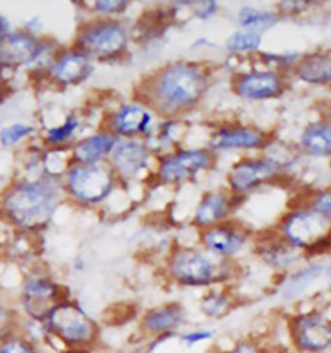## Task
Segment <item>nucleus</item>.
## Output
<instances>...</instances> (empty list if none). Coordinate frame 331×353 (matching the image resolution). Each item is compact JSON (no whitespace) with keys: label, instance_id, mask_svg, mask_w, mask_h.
<instances>
[{"label":"nucleus","instance_id":"obj_1","mask_svg":"<svg viewBox=\"0 0 331 353\" xmlns=\"http://www.w3.org/2000/svg\"><path fill=\"white\" fill-rule=\"evenodd\" d=\"M207 77L196 63H174L163 69L152 85V101L155 108L174 114L196 105L205 94Z\"/></svg>","mask_w":331,"mask_h":353},{"label":"nucleus","instance_id":"obj_2","mask_svg":"<svg viewBox=\"0 0 331 353\" xmlns=\"http://www.w3.org/2000/svg\"><path fill=\"white\" fill-rule=\"evenodd\" d=\"M52 342L61 350L93 351L101 338L100 323L74 299L59 303L43 322Z\"/></svg>","mask_w":331,"mask_h":353},{"label":"nucleus","instance_id":"obj_3","mask_svg":"<svg viewBox=\"0 0 331 353\" xmlns=\"http://www.w3.org/2000/svg\"><path fill=\"white\" fill-rule=\"evenodd\" d=\"M59 203V190L51 183H26L13 188L3 208L13 223L22 228H41L51 220Z\"/></svg>","mask_w":331,"mask_h":353},{"label":"nucleus","instance_id":"obj_4","mask_svg":"<svg viewBox=\"0 0 331 353\" xmlns=\"http://www.w3.org/2000/svg\"><path fill=\"white\" fill-rule=\"evenodd\" d=\"M232 267L225 260H217L198 250L176 251L168 261V276L172 282L188 289H211L225 283Z\"/></svg>","mask_w":331,"mask_h":353},{"label":"nucleus","instance_id":"obj_5","mask_svg":"<svg viewBox=\"0 0 331 353\" xmlns=\"http://www.w3.org/2000/svg\"><path fill=\"white\" fill-rule=\"evenodd\" d=\"M288 335L297 353H331V312L313 307L291 313Z\"/></svg>","mask_w":331,"mask_h":353},{"label":"nucleus","instance_id":"obj_6","mask_svg":"<svg viewBox=\"0 0 331 353\" xmlns=\"http://www.w3.org/2000/svg\"><path fill=\"white\" fill-rule=\"evenodd\" d=\"M285 239L295 249L310 255H320L331 250L330 220L314 211L294 212L283 223Z\"/></svg>","mask_w":331,"mask_h":353},{"label":"nucleus","instance_id":"obj_7","mask_svg":"<svg viewBox=\"0 0 331 353\" xmlns=\"http://www.w3.org/2000/svg\"><path fill=\"white\" fill-rule=\"evenodd\" d=\"M68 298L63 288L54 281L43 276H31L21 291L19 311L22 319L43 323L50 312Z\"/></svg>","mask_w":331,"mask_h":353},{"label":"nucleus","instance_id":"obj_8","mask_svg":"<svg viewBox=\"0 0 331 353\" xmlns=\"http://www.w3.org/2000/svg\"><path fill=\"white\" fill-rule=\"evenodd\" d=\"M189 313L181 303L171 301L145 311L139 321V332L149 339H176L186 329Z\"/></svg>","mask_w":331,"mask_h":353},{"label":"nucleus","instance_id":"obj_9","mask_svg":"<svg viewBox=\"0 0 331 353\" xmlns=\"http://www.w3.org/2000/svg\"><path fill=\"white\" fill-rule=\"evenodd\" d=\"M69 189L72 196L83 202H99L113 188V176L109 170L96 165L74 167L69 174Z\"/></svg>","mask_w":331,"mask_h":353},{"label":"nucleus","instance_id":"obj_10","mask_svg":"<svg viewBox=\"0 0 331 353\" xmlns=\"http://www.w3.org/2000/svg\"><path fill=\"white\" fill-rule=\"evenodd\" d=\"M83 51L99 57L114 56L122 52L127 43L123 28L114 22H103L86 29L81 35Z\"/></svg>","mask_w":331,"mask_h":353},{"label":"nucleus","instance_id":"obj_11","mask_svg":"<svg viewBox=\"0 0 331 353\" xmlns=\"http://www.w3.org/2000/svg\"><path fill=\"white\" fill-rule=\"evenodd\" d=\"M211 157L206 150H186L168 157L159 170L161 179L166 183H180L194 176L202 168L208 166Z\"/></svg>","mask_w":331,"mask_h":353},{"label":"nucleus","instance_id":"obj_12","mask_svg":"<svg viewBox=\"0 0 331 353\" xmlns=\"http://www.w3.org/2000/svg\"><path fill=\"white\" fill-rule=\"evenodd\" d=\"M325 267L312 264L285 274L277 285V296L283 303H295L301 299L307 291L323 276Z\"/></svg>","mask_w":331,"mask_h":353},{"label":"nucleus","instance_id":"obj_13","mask_svg":"<svg viewBox=\"0 0 331 353\" xmlns=\"http://www.w3.org/2000/svg\"><path fill=\"white\" fill-rule=\"evenodd\" d=\"M279 170L281 165L274 159H246L232 170L229 181L233 189L243 192L258 185Z\"/></svg>","mask_w":331,"mask_h":353},{"label":"nucleus","instance_id":"obj_14","mask_svg":"<svg viewBox=\"0 0 331 353\" xmlns=\"http://www.w3.org/2000/svg\"><path fill=\"white\" fill-rule=\"evenodd\" d=\"M41 53V46L26 34H10L0 41V63L20 66L34 61Z\"/></svg>","mask_w":331,"mask_h":353},{"label":"nucleus","instance_id":"obj_15","mask_svg":"<svg viewBox=\"0 0 331 353\" xmlns=\"http://www.w3.org/2000/svg\"><path fill=\"white\" fill-rule=\"evenodd\" d=\"M283 83L277 74L260 72L245 75L238 83V94L248 100H264L279 96Z\"/></svg>","mask_w":331,"mask_h":353},{"label":"nucleus","instance_id":"obj_16","mask_svg":"<svg viewBox=\"0 0 331 353\" xmlns=\"http://www.w3.org/2000/svg\"><path fill=\"white\" fill-rule=\"evenodd\" d=\"M238 299L225 288H211L198 301V311L210 321H221L236 311Z\"/></svg>","mask_w":331,"mask_h":353},{"label":"nucleus","instance_id":"obj_17","mask_svg":"<svg viewBox=\"0 0 331 353\" xmlns=\"http://www.w3.org/2000/svg\"><path fill=\"white\" fill-rule=\"evenodd\" d=\"M112 159L121 174L131 176L148 165L149 153L144 146L136 141H122L114 145Z\"/></svg>","mask_w":331,"mask_h":353},{"label":"nucleus","instance_id":"obj_18","mask_svg":"<svg viewBox=\"0 0 331 353\" xmlns=\"http://www.w3.org/2000/svg\"><path fill=\"white\" fill-rule=\"evenodd\" d=\"M258 251L260 258L268 267L281 272H288L294 267L300 256L298 249L291 246L286 239L264 242L259 246Z\"/></svg>","mask_w":331,"mask_h":353},{"label":"nucleus","instance_id":"obj_19","mask_svg":"<svg viewBox=\"0 0 331 353\" xmlns=\"http://www.w3.org/2000/svg\"><path fill=\"white\" fill-rule=\"evenodd\" d=\"M206 249L221 259L234 255L245 245V239L233 229L212 228L203 234Z\"/></svg>","mask_w":331,"mask_h":353},{"label":"nucleus","instance_id":"obj_20","mask_svg":"<svg viewBox=\"0 0 331 353\" xmlns=\"http://www.w3.org/2000/svg\"><path fill=\"white\" fill-rule=\"evenodd\" d=\"M265 137L257 130L230 128L221 130L211 140L215 149H252L264 144Z\"/></svg>","mask_w":331,"mask_h":353},{"label":"nucleus","instance_id":"obj_21","mask_svg":"<svg viewBox=\"0 0 331 353\" xmlns=\"http://www.w3.org/2000/svg\"><path fill=\"white\" fill-rule=\"evenodd\" d=\"M150 114L141 106L126 105L114 118V130L124 136L143 134L150 125Z\"/></svg>","mask_w":331,"mask_h":353},{"label":"nucleus","instance_id":"obj_22","mask_svg":"<svg viewBox=\"0 0 331 353\" xmlns=\"http://www.w3.org/2000/svg\"><path fill=\"white\" fill-rule=\"evenodd\" d=\"M91 73V63L83 53L65 54L54 68L56 78L65 84L78 83Z\"/></svg>","mask_w":331,"mask_h":353},{"label":"nucleus","instance_id":"obj_23","mask_svg":"<svg viewBox=\"0 0 331 353\" xmlns=\"http://www.w3.org/2000/svg\"><path fill=\"white\" fill-rule=\"evenodd\" d=\"M115 145L114 137L109 135H96L83 140L75 148L74 156L83 165H94L99 159L110 153Z\"/></svg>","mask_w":331,"mask_h":353},{"label":"nucleus","instance_id":"obj_24","mask_svg":"<svg viewBox=\"0 0 331 353\" xmlns=\"http://www.w3.org/2000/svg\"><path fill=\"white\" fill-rule=\"evenodd\" d=\"M301 145L313 156H331V123H316L305 128Z\"/></svg>","mask_w":331,"mask_h":353},{"label":"nucleus","instance_id":"obj_25","mask_svg":"<svg viewBox=\"0 0 331 353\" xmlns=\"http://www.w3.org/2000/svg\"><path fill=\"white\" fill-rule=\"evenodd\" d=\"M227 198L221 194H208L197 208L196 223L201 227L211 225L227 214Z\"/></svg>","mask_w":331,"mask_h":353},{"label":"nucleus","instance_id":"obj_26","mask_svg":"<svg viewBox=\"0 0 331 353\" xmlns=\"http://www.w3.org/2000/svg\"><path fill=\"white\" fill-rule=\"evenodd\" d=\"M217 329L211 326L186 327L176 336L175 342L186 351L196 350L199 345L214 342L217 339Z\"/></svg>","mask_w":331,"mask_h":353},{"label":"nucleus","instance_id":"obj_27","mask_svg":"<svg viewBox=\"0 0 331 353\" xmlns=\"http://www.w3.org/2000/svg\"><path fill=\"white\" fill-rule=\"evenodd\" d=\"M237 20L242 28L248 29L250 32H258V30H267L269 28L274 26L279 21V17L272 12L243 8L238 13Z\"/></svg>","mask_w":331,"mask_h":353},{"label":"nucleus","instance_id":"obj_28","mask_svg":"<svg viewBox=\"0 0 331 353\" xmlns=\"http://www.w3.org/2000/svg\"><path fill=\"white\" fill-rule=\"evenodd\" d=\"M22 316L20 311L10 304L0 301V342L20 332Z\"/></svg>","mask_w":331,"mask_h":353},{"label":"nucleus","instance_id":"obj_29","mask_svg":"<svg viewBox=\"0 0 331 353\" xmlns=\"http://www.w3.org/2000/svg\"><path fill=\"white\" fill-rule=\"evenodd\" d=\"M325 57H310L300 68V77L307 82H322L329 78L331 65Z\"/></svg>","mask_w":331,"mask_h":353},{"label":"nucleus","instance_id":"obj_30","mask_svg":"<svg viewBox=\"0 0 331 353\" xmlns=\"http://www.w3.org/2000/svg\"><path fill=\"white\" fill-rule=\"evenodd\" d=\"M261 43V35L257 32H238L228 39V50L233 52H245L258 50Z\"/></svg>","mask_w":331,"mask_h":353},{"label":"nucleus","instance_id":"obj_31","mask_svg":"<svg viewBox=\"0 0 331 353\" xmlns=\"http://www.w3.org/2000/svg\"><path fill=\"white\" fill-rule=\"evenodd\" d=\"M0 353H41V350L28 336L19 332L0 342Z\"/></svg>","mask_w":331,"mask_h":353},{"label":"nucleus","instance_id":"obj_32","mask_svg":"<svg viewBox=\"0 0 331 353\" xmlns=\"http://www.w3.org/2000/svg\"><path fill=\"white\" fill-rule=\"evenodd\" d=\"M219 353H269V351L255 338H241Z\"/></svg>","mask_w":331,"mask_h":353},{"label":"nucleus","instance_id":"obj_33","mask_svg":"<svg viewBox=\"0 0 331 353\" xmlns=\"http://www.w3.org/2000/svg\"><path fill=\"white\" fill-rule=\"evenodd\" d=\"M32 128L29 125H13L1 130L0 132V141L4 146L13 145L17 141H20L21 139H23L25 136L29 135Z\"/></svg>","mask_w":331,"mask_h":353},{"label":"nucleus","instance_id":"obj_34","mask_svg":"<svg viewBox=\"0 0 331 353\" xmlns=\"http://www.w3.org/2000/svg\"><path fill=\"white\" fill-rule=\"evenodd\" d=\"M312 210L325 218H331V188L319 193L313 202Z\"/></svg>","mask_w":331,"mask_h":353},{"label":"nucleus","instance_id":"obj_35","mask_svg":"<svg viewBox=\"0 0 331 353\" xmlns=\"http://www.w3.org/2000/svg\"><path fill=\"white\" fill-rule=\"evenodd\" d=\"M77 125H78V122L75 121V119H69L65 125H61V127H57V128H53L50 131V140L53 141V143H60V141H63V140H66L69 136L72 135V132H74V130L77 128Z\"/></svg>","mask_w":331,"mask_h":353},{"label":"nucleus","instance_id":"obj_36","mask_svg":"<svg viewBox=\"0 0 331 353\" xmlns=\"http://www.w3.org/2000/svg\"><path fill=\"white\" fill-rule=\"evenodd\" d=\"M127 7V1H97L96 8L103 13H119Z\"/></svg>","mask_w":331,"mask_h":353},{"label":"nucleus","instance_id":"obj_37","mask_svg":"<svg viewBox=\"0 0 331 353\" xmlns=\"http://www.w3.org/2000/svg\"><path fill=\"white\" fill-rule=\"evenodd\" d=\"M323 277H325V281H326V283H328L329 290L331 291V265L330 267H328V268H325V270H323Z\"/></svg>","mask_w":331,"mask_h":353},{"label":"nucleus","instance_id":"obj_38","mask_svg":"<svg viewBox=\"0 0 331 353\" xmlns=\"http://www.w3.org/2000/svg\"><path fill=\"white\" fill-rule=\"evenodd\" d=\"M59 353H93L92 351L88 350H62Z\"/></svg>","mask_w":331,"mask_h":353},{"label":"nucleus","instance_id":"obj_39","mask_svg":"<svg viewBox=\"0 0 331 353\" xmlns=\"http://www.w3.org/2000/svg\"><path fill=\"white\" fill-rule=\"evenodd\" d=\"M329 81H330V83H331V68H330V72H329Z\"/></svg>","mask_w":331,"mask_h":353},{"label":"nucleus","instance_id":"obj_40","mask_svg":"<svg viewBox=\"0 0 331 353\" xmlns=\"http://www.w3.org/2000/svg\"><path fill=\"white\" fill-rule=\"evenodd\" d=\"M1 38H3V37H1V29H0V41H1Z\"/></svg>","mask_w":331,"mask_h":353}]
</instances>
